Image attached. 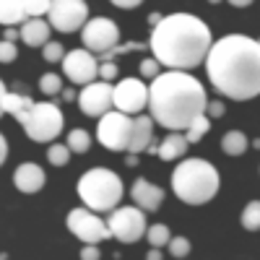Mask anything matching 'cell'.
I'll return each mask as SVG.
<instances>
[{"label": "cell", "mask_w": 260, "mask_h": 260, "mask_svg": "<svg viewBox=\"0 0 260 260\" xmlns=\"http://www.w3.org/2000/svg\"><path fill=\"white\" fill-rule=\"evenodd\" d=\"M206 73L213 89L226 99L247 102L260 94V39L226 34L211 45Z\"/></svg>", "instance_id": "6da1fadb"}, {"label": "cell", "mask_w": 260, "mask_h": 260, "mask_svg": "<svg viewBox=\"0 0 260 260\" xmlns=\"http://www.w3.org/2000/svg\"><path fill=\"white\" fill-rule=\"evenodd\" d=\"M213 45L208 24L192 13H169L151 26L148 50L169 71H192L206 62Z\"/></svg>", "instance_id": "7a4b0ae2"}, {"label": "cell", "mask_w": 260, "mask_h": 260, "mask_svg": "<svg viewBox=\"0 0 260 260\" xmlns=\"http://www.w3.org/2000/svg\"><path fill=\"white\" fill-rule=\"evenodd\" d=\"M208 94L190 71H161L148 83V115L167 130H187L195 117L206 115Z\"/></svg>", "instance_id": "3957f363"}, {"label": "cell", "mask_w": 260, "mask_h": 260, "mask_svg": "<svg viewBox=\"0 0 260 260\" xmlns=\"http://www.w3.org/2000/svg\"><path fill=\"white\" fill-rule=\"evenodd\" d=\"M219 172L206 159H182L172 172V192L187 206L211 203L219 192Z\"/></svg>", "instance_id": "277c9868"}, {"label": "cell", "mask_w": 260, "mask_h": 260, "mask_svg": "<svg viewBox=\"0 0 260 260\" xmlns=\"http://www.w3.org/2000/svg\"><path fill=\"white\" fill-rule=\"evenodd\" d=\"M76 192H78L83 206H89L99 213H110L120 206L125 187H122V180L117 172L107 169V167H94V169L81 175Z\"/></svg>", "instance_id": "5b68a950"}, {"label": "cell", "mask_w": 260, "mask_h": 260, "mask_svg": "<svg viewBox=\"0 0 260 260\" xmlns=\"http://www.w3.org/2000/svg\"><path fill=\"white\" fill-rule=\"evenodd\" d=\"M21 127L29 136V141L34 143H50L55 141L62 127H65V117L60 112V107L52 102H34V107L24 115L21 120Z\"/></svg>", "instance_id": "8992f818"}, {"label": "cell", "mask_w": 260, "mask_h": 260, "mask_svg": "<svg viewBox=\"0 0 260 260\" xmlns=\"http://www.w3.org/2000/svg\"><path fill=\"white\" fill-rule=\"evenodd\" d=\"M136 130V115L122 110H110L96 120V138L107 151H127Z\"/></svg>", "instance_id": "52a82bcc"}, {"label": "cell", "mask_w": 260, "mask_h": 260, "mask_svg": "<svg viewBox=\"0 0 260 260\" xmlns=\"http://www.w3.org/2000/svg\"><path fill=\"white\" fill-rule=\"evenodd\" d=\"M65 224H68V232L73 237H78L83 245H99V242H107L112 237L107 219H102L99 211H94L89 206L73 208L68 213V219H65Z\"/></svg>", "instance_id": "ba28073f"}, {"label": "cell", "mask_w": 260, "mask_h": 260, "mask_svg": "<svg viewBox=\"0 0 260 260\" xmlns=\"http://www.w3.org/2000/svg\"><path fill=\"white\" fill-rule=\"evenodd\" d=\"M107 224H110L112 237L122 245L138 242L148 232L146 211L141 206H117L115 211H110V216H107Z\"/></svg>", "instance_id": "9c48e42d"}, {"label": "cell", "mask_w": 260, "mask_h": 260, "mask_svg": "<svg viewBox=\"0 0 260 260\" xmlns=\"http://www.w3.org/2000/svg\"><path fill=\"white\" fill-rule=\"evenodd\" d=\"M52 29L62 34H73L86 26L89 21V3L86 0H52V8L47 13Z\"/></svg>", "instance_id": "30bf717a"}, {"label": "cell", "mask_w": 260, "mask_h": 260, "mask_svg": "<svg viewBox=\"0 0 260 260\" xmlns=\"http://www.w3.org/2000/svg\"><path fill=\"white\" fill-rule=\"evenodd\" d=\"M120 26L115 24L112 18H89L86 26L81 29V39H83V47L91 50L96 55L112 50L115 45H120Z\"/></svg>", "instance_id": "8fae6325"}, {"label": "cell", "mask_w": 260, "mask_h": 260, "mask_svg": "<svg viewBox=\"0 0 260 260\" xmlns=\"http://www.w3.org/2000/svg\"><path fill=\"white\" fill-rule=\"evenodd\" d=\"M78 107L83 115L89 117H102L110 110H115V86L110 81H91L86 83L78 94Z\"/></svg>", "instance_id": "7c38bea8"}, {"label": "cell", "mask_w": 260, "mask_h": 260, "mask_svg": "<svg viewBox=\"0 0 260 260\" xmlns=\"http://www.w3.org/2000/svg\"><path fill=\"white\" fill-rule=\"evenodd\" d=\"M62 73L71 83L76 86H86L99 78V60H96V52L91 50H71L62 60Z\"/></svg>", "instance_id": "4fadbf2b"}, {"label": "cell", "mask_w": 260, "mask_h": 260, "mask_svg": "<svg viewBox=\"0 0 260 260\" xmlns=\"http://www.w3.org/2000/svg\"><path fill=\"white\" fill-rule=\"evenodd\" d=\"M115 110H122L127 115H141L148 110V86L143 78H122L115 83Z\"/></svg>", "instance_id": "5bb4252c"}, {"label": "cell", "mask_w": 260, "mask_h": 260, "mask_svg": "<svg viewBox=\"0 0 260 260\" xmlns=\"http://www.w3.org/2000/svg\"><path fill=\"white\" fill-rule=\"evenodd\" d=\"M154 117L151 115H136V130H133V141H130V154H156L159 146L154 143ZM125 151V154H127Z\"/></svg>", "instance_id": "9a60e30c"}, {"label": "cell", "mask_w": 260, "mask_h": 260, "mask_svg": "<svg viewBox=\"0 0 260 260\" xmlns=\"http://www.w3.org/2000/svg\"><path fill=\"white\" fill-rule=\"evenodd\" d=\"M45 182H47L45 169H42L39 164H34V161H24V164H18V167H16V172H13V185H16V190H18V192H26V195L39 192L42 187H45Z\"/></svg>", "instance_id": "2e32d148"}, {"label": "cell", "mask_w": 260, "mask_h": 260, "mask_svg": "<svg viewBox=\"0 0 260 260\" xmlns=\"http://www.w3.org/2000/svg\"><path fill=\"white\" fill-rule=\"evenodd\" d=\"M130 198H133V203L141 206L146 213H154V211H159L161 203H164V190H161L159 185H154V182L138 177V180L133 182V187H130Z\"/></svg>", "instance_id": "e0dca14e"}, {"label": "cell", "mask_w": 260, "mask_h": 260, "mask_svg": "<svg viewBox=\"0 0 260 260\" xmlns=\"http://www.w3.org/2000/svg\"><path fill=\"white\" fill-rule=\"evenodd\" d=\"M50 31H52L50 18H26L21 24V42L29 47H45L50 42Z\"/></svg>", "instance_id": "ac0fdd59"}, {"label": "cell", "mask_w": 260, "mask_h": 260, "mask_svg": "<svg viewBox=\"0 0 260 260\" xmlns=\"http://www.w3.org/2000/svg\"><path fill=\"white\" fill-rule=\"evenodd\" d=\"M187 146H190V141L185 136V130H169V136L161 141L156 156L161 161H177L187 154Z\"/></svg>", "instance_id": "d6986e66"}, {"label": "cell", "mask_w": 260, "mask_h": 260, "mask_svg": "<svg viewBox=\"0 0 260 260\" xmlns=\"http://www.w3.org/2000/svg\"><path fill=\"white\" fill-rule=\"evenodd\" d=\"M0 107H3V115H11V117H16L21 122L24 115L34 107V99H29L24 94H13V91H8L3 86V91H0Z\"/></svg>", "instance_id": "ffe728a7"}, {"label": "cell", "mask_w": 260, "mask_h": 260, "mask_svg": "<svg viewBox=\"0 0 260 260\" xmlns=\"http://www.w3.org/2000/svg\"><path fill=\"white\" fill-rule=\"evenodd\" d=\"M26 8L24 0H0V21L3 26H21L26 21Z\"/></svg>", "instance_id": "44dd1931"}, {"label": "cell", "mask_w": 260, "mask_h": 260, "mask_svg": "<svg viewBox=\"0 0 260 260\" xmlns=\"http://www.w3.org/2000/svg\"><path fill=\"white\" fill-rule=\"evenodd\" d=\"M247 136L242 133V130H229V133H224L221 138V151L226 156H242L247 151Z\"/></svg>", "instance_id": "7402d4cb"}, {"label": "cell", "mask_w": 260, "mask_h": 260, "mask_svg": "<svg viewBox=\"0 0 260 260\" xmlns=\"http://www.w3.org/2000/svg\"><path fill=\"white\" fill-rule=\"evenodd\" d=\"M169 240H172V232H169L167 224H151L148 232H146V242L151 247H167Z\"/></svg>", "instance_id": "603a6c76"}, {"label": "cell", "mask_w": 260, "mask_h": 260, "mask_svg": "<svg viewBox=\"0 0 260 260\" xmlns=\"http://www.w3.org/2000/svg\"><path fill=\"white\" fill-rule=\"evenodd\" d=\"M208 130H211V117H208V115H201V117H195V120L190 122V127L185 130V136H187L190 143H201Z\"/></svg>", "instance_id": "cb8c5ba5"}, {"label": "cell", "mask_w": 260, "mask_h": 260, "mask_svg": "<svg viewBox=\"0 0 260 260\" xmlns=\"http://www.w3.org/2000/svg\"><path fill=\"white\" fill-rule=\"evenodd\" d=\"M65 143L71 146L73 154H86V151L91 148V136L86 133L83 127H76V130H71V133H68V141H65Z\"/></svg>", "instance_id": "d4e9b609"}, {"label": "cell", "mask_w": 260, "mask_h": 260, "mask_svg": "<svg viewBox=\"0 0 260 260\" xmlns=\"http://www.w3.org/2000/svg\"><path fill=\"white\" fill-rule=\"evenodd\" d=\"M71 146L68 143H50V148H47V161L52 164V167H65L71 161Z\"/></svg>", "instance_id": "484cf974"}, {"label": "cell", "mask_w": 260, "mask_h": 260, "mask_svg": "<svg viewBox=\"0 0 260 260\" xmlns=\"http://www.w3.org/2000/svg\"><path fill=\"white\" fill-rule=\"evenodd\" d=\"M240 221L247 232H257L260 229V201H250L240 216Z\"/></svg>", "instance_id": "4316f807"}, {"label": "cell", "mask_w": 260, "mask_h": 260, "mask_svg": "<svg viewBox=\"0 0 260 260\" xmlns=\"http://www.w3.org/2000/svg\"><path fill=\"white\" fill-rule=\"evenodd\" d=\"M39 91L45 96H57L62 94V78L57 73H45L39 78Z\"/></svg>", "instance_id": "83f0119b"}, {"label": "cell", "mask_w": 260, "mask_h": 260, "mask_svg": "<svg viewBox=\"0 0 260 260\" xmlns=\"http://www.w3.org/2000/svg\"><path fill=\"white\" fill-rule=\"evenodd\" d=\"M24 8H26L29 18H42V16L50 13L52 0H24Z\"/></svg>", "instance_id": "f1b7e54d"}, {"label": "cell", "mask_w": 260, "mask_h": 260, "mask_svg": "<svg viewBox=\"0 0 260 260\" xmlns=\"http://www.w3.org/2000/svg\"><path fill=\"white\" fill-rule=\"evenodd\" d=\"M65 55H68V52H65L62 45H60V42H55V39H50L47 45L42 47V57H45L47 62H62Z\"/></svg>", "instance_id": "f546056e"}, {"label": "cell", "mask_w": 260, "mask_h": 260, "mask_svg": "<svg viewBox=\"0 0 260 260\" xmlns=\"http://www.w3.org/2000/svg\"><path fill=\"white\" fill-rule=\"evenodd\" d=\"M167 250H169L172 257H187L190 255V240L187 237H172Z\"/></svg>", "instance_id": "4dcf8cb0"}, {"label": "cell", "mask_w": 260, "mask_h": 260, "mask_svg": "<svg viewBox=\"0 0 260 260\" xmlns=\"http://www.w3.org/2000/svg\"><path fill=\"white\" fill-rule=\"evenodd\" d=\"M159 73H161V62H159L154 55L141 60V78H151V81H154Z\"/></svg>", "instance_id": "1f68e13d"}, {"label": "cell", "mask_w": 260, "mask_h": 260, "mask_svg": "<svg viewBox=\"0 0 260 260\" xmlns=\"http://www.w3.org/2000/svg\"><path fill=\"white\" fill-rule=\"evenodd\" d=\"M117 73H120V71H117L115 60H102V62H99V78H102V81H110V83H112V81L117 78Z\"/></svg>", "instance_id": "d6a6232c"}, {"label": "cell", "mask_w": 260, "mask_h": 260, "mask_svg": "<svg viewBox=\"0 0 260 260\" xmlns=\"http://www.w3.org/2000/svg\"><path fill=\"white\" fill-rule=\"evenodd\" d=\"M16 57H18V47H16V42H8V39L0 42V60H3V62H13Z\"/></svg>", "instance_id": "836d02e7"}, {"label": "cell", "mask_w": 260, "mask_h": 260, "mask_svg": "<svg viewBox=\"0 0 260 260\" xmlns=\"http://www.w3.org/2000/svg\"><path fill=\"white\" fill-rule=\"evenodd\" d=\"M224 102H219V99H208V107H206V115L211 117V120H219V117H224Z\"/></svg>", "instance_id": "e575fe53"}, {"label": "cell", "mask_w": 260, "mask_h": 260, "mask_svg": "<svg viewBox=\"0 0 260 260\" xmlns=\"http://www.w3.org/2000/svg\"><path fill=\"white\" fill-rule=\"evenodd\" d=\"M81 257H83V260H99V257H102L99 245H86V247L81 250Z\"/></svg>", "instance_id": "d590c367"}, {"label": "cell", "mask_w": 260, "mask_h": 260, "mask_svg": "<svg viewBox=\"0 0 260 260\" xmlns=\"http://www.w3.org/2000/svg\"><path fill=\"white\" fill-rule=\"evenodd\" d=\"M110 3H112L115 8H125V11H130V8H138L143 0H110Z\"/></svg>", "instance_id": "8d00e7d4"}, {"label": "cell", "mask_w": 260, "mask_h": 260, "mask_svg": "<svg viewBox=\"0 0 260 260\" xmlns=\"http://www.w3.org/2000/svg\"><path fill=\"white\" fill-rule=\"evenodd\" d=\"M3 39H8V42H16V39H21V29H16V26H6V31H3Z\"/></svg>", "instance_id": "74e56055"}, {"label": "cell", "mask_w": 260, "mask_h": 260, "mask_svg": "<svg viewBox=\"0 0 260 260\" xmlns=\"http://www.w3.org/2000/svg\"><path fill=\"white\" fill-rule=\"evenodd\" d=\"M76 89H62V102H76Z\"/></svg>", "instance_id": "f35d334b"}, {"label": "cell", "mask_w": 260, "mask_h": 260, "mask_svg": "<svg viewBox=\"0 0 260 260\" xmlns=\"http://www.w3.org/2000/svg\"><path fill=\"white\" fill-rule=\"evenodd\" d=\"M226 3L234 8H247V6H252V0H226Z\"/></svg>", "instance_id": "ab89813d"}, {"label": "cell", "mask_w": 260, "mask_h": 260, "mask_svg": "<svg viewBox=\"0 0 260 260\" xmlns=\"http://www.w3.org/2000/svg\"><path fill=\"white\" fill-rule=\"evenodd\" d=\"M0 159H3V161L8 159V141H6V138L0 141Z\"/></svg>", "instance_id": "60d3db41"}, {"label": "cell", "mask_w": 260, "mask_h": 260, "mask_svg": "<svg viewBox=\"0 0 260 260\" xmlns=\"http://www.w3.org/2000/svg\"><path fill=\"white\" fill-rule=\"evenodd\" d=\"M161 257V247H151L148 250V260H159Z\"/></svg>", "instance_id": "b9f144b4"}, {"label": "cell", "mask_w": 260, "mask_h": 260, "mask_svg": "<svg viewBox=\"0 0 260 260\" xmlns=\"http://www.w3.org/2000/svg\"><path fill=\"white\" fill-rule=\"evenodd\" d=\"M161 18H164L161 13H151V16H148V24H151V26H156V24H159Z\"/></svg>", "instance_id": "7bdbcfd3"}, {"label": "cell", "mask_w": 260, "mask_h": 260, "mask_svg": "<svg viewBox=\"0 0 260 260\" xmlns=\"http://www.w3.org/2000/svg\"><path fill=\"white\" fill-rule=\"evenodd\" d=\"M127 167H136L138 164V154H130V151H127V161H125Z\"/></svg>", "instance_id": "ee69618b"}, {"label": "cell", "mask_w": 260, "mask_h": 260, "mask_svg": "<svg viewBox=\"0 0 260 260\" xmlns=\"http://www.w3.org/2000/svg\"><path fill=\"white\" fill-rule=\"evenodd\" d=\"M208 3H211V6H216V3H221V0H208Z\"/></svg>", "instance_id": "f6af8a7d"}]
</instances>
